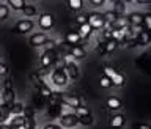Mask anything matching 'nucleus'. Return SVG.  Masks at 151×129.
Instances as JSON below:
<instances>
[{
    "mask_svg": "<svg viewBox=\"0 0 151 129\" xmlns=\"http://www.w3.org/2000/svg\"><path fill=\"white\" fill-rule=\"evenodd\" d=\"M74 115L77 117L79 125H82V126H85V128L91 126L93 123H94L93 113L88 110V107H85V106H80V107L76 109V110H74Z\"/></svg>",
    "mask_w": 151,
    "mask_h": 129,
    "instance_id": "f257e3e1",
    "label": "nucleus"
},
{
    "mask_svg": "<svg viewBox=\"0 0 151 129\" xmlns=\"http://www.w3.org/2000/svg\"><path fill=\"white\" fill-rule=\"evenodd\" d=\"M102 73H104V76L110 80L112 82V85H115V87H123L124 85V82H126V77L123 74H120L116 69H113L112 66H104L102 68Z\"/></svg>",
    "mask_w": 151,
    "mask_h": 129,
    "instance_id": "f03ea898",
    "label": "nucleus"
},
{
    "mask_svg": "<svg viewBox=\"0 0 151 129\" xmlns=\"http://www.w3.org/2000/svg\"><path fill=\"white\" fill-rule=\"evenodd\" d=\"M35 27H36V24L33 19H21V21H17L14 24L13 30L19 33V35H27V33H32L35 30Z\"/></svg>",
    "mask_w": 151,
    "mask_h": 129,
    "instance_id": "7ed1b4c3",
    "label": "nucleus"
},
{
    "mask_svg": "<svg viewBox=\"0 0 151 129\" xmlns=\"http://www.w3.org/2000/svg\"><path fill=\"white\" fill-rule=\"evenodd\" d=\"M49 43H54V41L44 32H36V33H32L28 36V44L32 47H42V46H47Z\"/></svg>",
    "mask_w": 151,
    "mask_h": 129,
    "instance_id": "20e7f679",
    "label": "nucleus"
},
{
    "mask_svg": "<svg viewBox=\"0 0 151 129\" xmlns=\"http://www.w3.org/2000/svg\"><path fill=\"white\" fill-rule=\"evenodd\" d=\"M50 80H52V84L58 88H65L66 85L69 84V79H68V76H66L65 69H52Z\"/></svg>",
    "mask_w": 151,
    "mask_h": 129,
    "instance_id": "39448f33",
    "label": "nucleus"
},
{
    "mask_svg": "<svg viewBox=\"0 0 151 129\" xmlns=\"http://www.w3.org/2000/svg\"><path fill=\"white\" fill-rule=\"evenodd\" d=\"M61 129H73L79 125V120L74 113H61L58 117V123H57Z\"/></svg>",
    "mask_w": 151,
    "mask_h": 129,
    "instance_id": "423d86ee",
    "label": "nucleus"
},
{
    "mask_svg": "<svg viewBox=\"0 0 151 129\" xmlns=\"http://www.w3.org/2000/svg\"><path fill=\"white\" fill-rule=\"evenodd\" d=\"M57 55L55 54V50H52V49H47V50H44L42 54L40 55V68L41 69H47L49 66H52L54 65V61H55V58H57Z\"/></svg>",
    "mask_w": 151,
    "mask_h": 129,
    "instance_id": "0eeeda50",
    "label": "nucleus"
},
{
    "mask_svg": "<svg viewBox=\"0 0 151 129\" xmlns=\"http://www.w3.org/2000/svg\"><path fill=\"white\" fill-rule=\"evenodd\" d=\"M55 25V16L50 13H42L38 16V27L41 28V30H50V28H54Z\"/></svg>",
    "mask_w": 151,
    "mask_h": 129,
    "instance_id": "6e6552de",
    "label": "nucleus"
},
{
    "mask_svg": "<svg viewBox=\"0 0 151 129\" xmlns=\"http://www.w3.org/2000/svg\"><path fill=\"white\" fill-rule=\"evenodd\" d=\"M88 25L91 27V30H104L107 24L101 13H91L88 14Z\"/></svg>",
    "mask_w": 151,
    "mask_h": 129,
    "instance_id": "1a4fd4ad",
    "label": "nucleus"
},
{
    "mask_svg": "<svg viewBox=\"0 0 151 129\" xmlns=\"http://www.w3.org/2000/svg\"><path fill=\"white\" fill-rule=\"evenodd\" d=\"M65 106L66 107H71V109H77V107H80V106H83L82 104V99H80L79 96H76V94H63L61 96V106Z\"/></svg>",
    "mask_w": 151,
    "mask_h": 129,
    "instance_id": "9d476101",
    "label": "nucleus"
},
{
    "mask_svg": "<svg viewBox=\"0 0 151 129\" xmlns=\"http://www.w3.org/2000/svg\"><path fill=\"white\" fill-rule=\"evenodd\" d=\"M65 73H66V76H68V79L69 80H76L79 77V66L74 63L73 60H69V58H66V65H65Z\"/></svg>",
    "mask_w": 151,
    "mask_h": 129,
    "instance_id": "9b49d317",
    "label": "nucleus"
},
{
    "mask_svg": "<svg viewBox=\"0 0 151 129\" xmlns=\"http://www.w3.org/2000/svg\"><path fill=\"white\" fill-rule=\"evenodd\" d=\"M16 102V92H14V88H3L2 92V104H5V106L11 107L13 104Z\"/></svg>",
    "mask_w": 151,
    "mask_h": 129,
    "instance_id": "f8f14e48",
    "label": "nucleus"
},
{
    "mask_svg": "<svg viewBox=\"0 0 151 129\" xmlns=\"http://www.w3.org/2000/svg\"><path fill=\"white\" fill-rule=\"evenodd\" d=\"M142 21H143V14L137 13V11L129 13L127 17H126V22H127L129 27H142Z\"/></svg>",
    "mask_w": 151,
    "mask_h": 129,
    "instance_id": "ddd939ff",
    "label": "nucleus"
},
{
    "mask_svg": "<svg viewBox=\"0 0 151 129\" xmlns=\"http://www.w3.org/2000/svg\"><path fill=\"white\" fill-rule=\"evenodd\" d=\"M124 115H121V113H115V115L110 117V120H109V126L113 128V129H123L124 128Z\"/></svg>",
    "mask_w": 151,
    "mask_h": 129,
    "instance_id": "4468645a",
    "label": "nucleus"
},
{
    "mask_svg": "<svg viewBox=\"0 0 151 129\" xmlns=\"http://www.w3.org/2000/svg\"><path fill=\"white\" fill-rule=\"evenodd\" d=\"M118 46H120V43H116L115 40H107V41L102 43V46H99L98 50L101 52V54H112Z\"/></svg>",
    "mask_w": 151,
    "mask_h": 129,
    "instance_id": "2eb2a0df",
    "label": "nucleus"
},
{
    "mask_svg": "<svg viewBox=\"0 0 151 129\" xmlns=\"http://www.w3.org/2000/svg\"><path fill=\"white\" fill-rule=\"evenodd\" d=\"M28 120L24 115H13L11 118L8 120V125L11 129H17V128H21V126H25V123Z\"/></svg>",
    "mask_w": 151,
    "mask_h": 129,
    "instance_id": "dca6fc26",
    "label": "nucleus"
},
{
    "mask_svg": "<svg viewBox=\"0 0 151 129\" xmlns=\"http://www.w3.org/2000/svg\"><path fill=\"white\" fill-rule=\"evenodd\" d=\"M65 43L68 46L74 47V46H80V44H82V40H80V36L76 32H68L65 35Z\"/></svg>",
    "mask_w": 151,
    "mask_h": 129,
    "instance_id": "f3484780",
    "label": "nucleus"
},
{
    "mask_svg": "<svg viewBox=\"0 0 151 129\" xmlns=\"http://www.w3.org/2000/svg\"><path fill=\"white\" fill-rule=\"evenodd\" d=\"M106 106L109 110H112V112H116V110H120L121 109V99L120 98H116V96H107L106 99Z\"/></svg>",
    "mask_w": 151,
    "mask_h": 129,
    "instance_id": "a211bd4d",
    "label": "nucleus"
},
{
    "mask_svg": "<svg viewBox=\"0 0 151 129\" xmlns=\"http://www.w3.org/2000/svg\"><path fill=\"white\" fill-rule=\"evenodd\" d=\"M135 41H137V46H142V47L148 46L150 43H151L150 32H146V30H142L140 33H137V35H135Z\"/></svg>",
    "mask_w": 151,
    "mask_h": 129,
    "instance_id": "6ab92c4d",
    "label": "nucleus"
},
{
    "mask_svg": "<svg viewBox=\"0 0 151 129\" xmlns=\"http://www.w3.org/2000/svg\"><path fill=\"white\" fill-rule=\"evenodd\" d=\"M69 55L73 60H82V58H85V55H87V50H85L82 46H74L69 49Z\"/></svg>",
    "mask_w": 151,
    "mask_h": 129,
    "instance_id": "aec40b11",
    "label": "nucleus"
},
{
    "mask_svg": "<svg viewBox=\"0 0 151 129\" xmlns=\"http://www.w3.org/2000/svg\"><path fill=\"white\" fill-rule=\"evenodd\" d=\"M9 118H11V110H9V107L0 102V125L8 123Z\"/></svg>",
    "mask_w": 151,
    "mask_h": 129,
    "instance_id": "412c9836",
    "label": "nucleus"
},
{
    "mask_svg": "<svg viewBox=\"0 0 151 129\" xmlns=\"http://www.w3.org/2000/svg\"><path fill=\"white\" fill-rule=\"evenodd\" d=\"M21 13L24 14V17H25V19H30V17L38 16V8L35 6V5H27L25 3V6L22 8Z\"/></svg>",
    "mask_w": 151,
    "mask_h": 129,
    "instance_id": "4be33fe9",
    "label": "nucleus"
},
{
    "mask_svg": "<svg viewBox=\"0 0 151 129\" xmlns=\"http://www.w3.org/2000/svg\"><path fill=\"white\" fill-rule=\"evenodd\" d=\"M76 33H77V35L80 36V40L83 41V40H88L90 35L93 33V30H91V27H90L88 24H83V25H80V27H79V30L76 32Z\"/></svg>",
    "mask_w": 151,
    "mask_h": 129,
    "instance_id": "5701e85b",
    "label": "nucleus"
},
{
    "mask_svg": "<svg viewBox=\"0 0 151 129\" xmlns=\"http://www.w3.org/2000/svg\"><path fill=\"white\" fill-rule=\"evenodd\" d=\"M6 5H8L9 9H13V11H22V8L25 6V2H24V0H8Z\"/></svg>",
    "mask_w": 151,
    "mask_h": 129,
    "instance_id": "b1692460",
    "label": "nucleus"
},
{
    "mask_svg": "<svg viewBox=\"0 0 151 129\" xmlns=\"http://www.w3.org/2000/svg\"><path fill=\"white\" fill-rule=\"evenodd\" d=\"M52 90L47 84H44V85H41V87H38V93H40V98H42V99H49L50 98V94H52Z\"/></svg>",
    "mask_w": 151,
    "mask_h": 129,
    "instance_id": "393cba45",
    "label": "nucleus"
},
{
    "mask_svg": "<svg viewBox=\"0 0 151 129\" xmlns=\"http://www.w3.org/2000/svg\"><path fill=\"white\" fill-rule=\"evenodd\" d=\"M112 11L115 13L118 17H123L126 14V5L123 2H115V3H113V9H112Z\"/></svg>",
    "mask_w": 151,
    "mask_h": 129,
    "instance_id": "a878e982",
    "label": "nucleus"
},
{
    "mask_svg": "<svg viewBox=\"0 0 151 129\" xmlns=\"http://www.w3.org/2000/svg\"><path fill=\"white\" fill-rule=\"evenodd\" d=\"M24 106H25V104H22V102H19V101L14 102L13 106L9 107V110H11V117H13V115H22Z\"/></svg>",
    "mask_w": 151,
    "mask_h": 129,
    "instance_id": "bb28decb",
    "label": "nucleus"
},
{
    "mask_svg": "<svg viewBox=\"0 0 151 129\" xmlns=\"http://www.w3.org/2000/svg\"><path fill=\"white\" fill-rule=\"evenodd\" d=\"M83 6H85V3L82 0H69L68 2V8L73 9V11H80Z\"/></svg>",
    "mask_w": 151,
    "mask_h": 129,
    "instance_id": "cd10ccee",
    "label": "nucleus"
},
{
    "mask_svg": "<svg viewBox=\"0 0 151 129\" xmlns=\"http://www.w3.org/2000/svg\"><path fill=\"white\" fill-rule=\"evenodd\" d=\"M102 17H104V21H106V24H107V25H110L112 22H115L116 19H118V16H116V14L112 11V9H109V11L102 13Z\"/></svg>",
    "mask_w": 151,
    "mask_h": 129,
    "instance_id": "c85d7f7f",
    "label": "nucleus"
},
{
    "mask_svg": "<svg viewBox=\"0 0 151 129\" xmlns=\"http://www.w3.org/2000/svg\"><path fill=\"white\" fill-rule=\"evenodd\" d=\"M9 17V8L6 3H0V21H6Z\"/></svg>",
    "mask_w": 151,
    "mask_h": 129,
    "instance_id": "c756f323",
    "label": "nucleus"
},
{
    "mask_svg": "<svg viewBox=\"0 0 151 129\" xmlns=\"http://www.w3.org/2000/svg\"><path fill=\"white\" fill-rule=\"evenodd\" d=\"M22 115L27 118V120H35V109L30 106H24V112Z\"/></svg>",
    "mask_w": 151,
    "mask_h": 129,
    "instance_id": "7c9ffc66",
    "label": "nucleus"
},
{
    "mask_svg": "<svg viewBox=\"0 0 151 129\" xmlns=\"http://www.w3.org/2000/svg\"><path fill=\"white\" fill-rule=\"evenodd\" d=\"M142 28L150 32L151 28V14H143V21H142Z\"/></svg>",
    "mask_w": 151,
    "mask_h": 129,
    "instance_id": "2f4dec72",
    "label": "nucleus"
},
{
    "mask_svg": "<svg viewBox=\"0 0 151 129\" xmlns=\"http://www.w3.org/2000/svg\"><path fill=\"white\" fill-rule=\"evenodd\" d=\"M30 80H32V84L35 85V87H41V85H44L46 82H42V79H41V76H38V74H30Z\"/></svg>",
    "mask_w": 151,
    "mask_h": 129,
    "instance_id": "473e14b6",
    "label": "nucleus"
},
{
    "mask_svg": "<svg viewBox=\"0 0 151 129\" xmlns=\"http://www.w3.org/2000/svg\"><path fill=\"white\" fill-rule=\"evenodd\" d=\"M76 22L80 25H83V24H88V14H77L76 16Z\"/></svg>",
    "mask_w": 151,
    "mask_h": 129,
    "instance_id": "72a5a7b5",
    "label": "nucleus"
},
{
    "mask_svg": "<svg viewBox=\"0 0 151 129\" xmlns=\"http://www.w3.org/2000/svg\"><path fill=\"white\" fill-rule=\"evenodd\" d=\"M99 84H101V88H104V90H109L110 87H113L112 82H110V80H109V79L106 77V76H102V77H101V80H99Z\"/></svg>",
    "mask_w": 151,
    "mask_h": 129,
    "instance_id": "f704fd0d",
    "label": "nucleus"
},
{
    "mask_svg": "<svg viewBox=\"0 0 151 129\" xmlns=\"http://www.w3.org/2000/svg\"><path fill=\"white\" fill-rule=\"evenodd\" d=\"M9 73V68L5 63H2V61H0V77H3V76H6Z\"/></svg>",
    "mask_w": 151,
    "mask_h": 129,
    "instance_id": "c9c22d12",
    "label": "nucleus"
},
{
    "mask_svg": "<svg viewBox=\"0 0 151 129\" xmlns=\"http://www.w3.org/2000/svg\"><path fill=\"white\" fill-rule=\"evenodd\" d=\"M41 129H61V128L57 125V123H46V125L42 126Z\"/></svg>",
    "mask_w": 151,
    "mask_h": 129,
    "instance_id": "e433bc0d",
    "label": "nucleus"
},
{
    "mask_svg": "<svg viewBox=\"0 0 151 129\" xmlns=\"http://www.w3.org/2000/svg\"><path fill=\"white\" fill-rule=\"evenodd\" d=\"M104 3H106L104 0H91V2H90V5H91L93 8H99V6H102Z\"/></svg>",
    "mask_w": 151,
    "mask_h": 129,
    "instance_id": "4c0bfd02",
    "label": "nucleus"
},
{
    "mask_svg": "<svg viewBox=\"0 0 151 129\" xmlns=\"http://www.w3.org/2000/svg\"><path fill=\"white\" fill-rule=\"evenodd\" d=\"M134 129H151V126L146 123H139V125H134Z\"/></svg>",
    "mask_w": 151,
    "mask_h": 129,
    "instance_id": "58836bf2",
    "label": "nucleus"
},
{
    "mask_svg": "<svg viewBox=\"0 0 151 129\" xmlns=\"http://www.w3.org/2000/svg\"><path fill=\"white\" fill-rule=\"evenodd\" d=\"M3 88H11V82H9V80H5V82H3Z\"/></svg>",
    "mask_w": 151,
    "mask_h": 129,
    "instance_id": "ea45409f",
    "label": "nucleus"
},
{
    "mask_svg": "<svg viewBox=\"0 0 151 129\" xmlns=\"http://www.w3.org/2000/svg\"><path fill=\"white\" fill-rule=\"evenodd\" d=\"M0 129H11V128H9L8 123H3V125H0Z\"/></svg>",
    "mask_w": 151,
    "mask_h": 129,
    "instance_id": "a19ab883",
    "label": "nucleus"
},
{
    "mask_svg": "<svg viewBox=\"0 0 151 129\" xmlns=\"http://www.w3.org/2000/svg\"><path fill=\"white\" fill-rule=\"evenodd\" d=\"M0 102H2V92H0Z\"/></svg>",
    "mask_w": 151,
    "mask_h": 129,
    "instance_id": "79ce46f5",
    "label": "nucleus"
},
{
    "mask_svg": "<svg viewBox=\"0 0 151 129\" xmlns=\"http://www.w3.org/2000/svg\"><path fill=\"white\" fill-rule=\"evenodd\" d=\"M0 55H2V50H0Z\"/></svg>",
    "mask_w": 151,
    "mask_h": 129,
    "instance_id": "37998d69",
    "label": "nucleus"
},
{
    "mask_svg": "<svg viewBox=\"0 0 151 129\" xmlns=\"http://www.w3.org/2000/svg\"><path fill=\"white\" fill-rule=\"evenodd\" d=\"M32 129H36V128H32Z\"/></svg>",
    "mask_w": 151,
    "mask_h": 129,
    "instance_id": "c03bdc74",
    "label": "nucleus"
}]
</instances>
